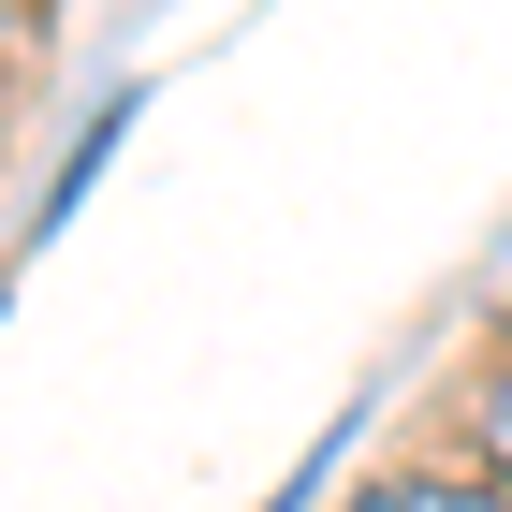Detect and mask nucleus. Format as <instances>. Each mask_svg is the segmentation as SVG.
<instances>
[{
  "label": "nucleus",
  "instance_id": "obj_1",
  "mask_svg": "<svg viewBox=\"0 0 512 512\" xmlns=\"http://www.w3.org/2000/svg\"><path fill=\"white\" fill-rule=\"evenodd\" d=\"M352 512H512L483 469H395V483H366Z\"/></svg>",
  "mask_w": 512,
  "mask_h": 512
},
{
  "label": "nucleus",
  "instance_id": "obj_2",
  "mask_svg": "<svg viewBox=\"0 0 512 512\" xmlns=\"http://www.w3.org/2000/svg\"><path fill=\"white\" fill-rule=\"evenodd\" d=\"M469 454H483V483L512 498V366H498V381L469 395Z\"/></svg>",
  "mask_w": 512,
  "mask_h": 512
},
{
  "label": "nucleus",
  "instance_id": "obj_3",
  "mask_svg": "<svg viewBox=\"0 0 512 512\" xmlns=\"http://www.w3.org/2000/svg\"><path fill=\"white\" fill-rule=\"evenodd\" d=\"M0 15H15V0H0Z\"/></svg>",
  "mask_w": 512,
  "mask_h": 512
}]
</instances>
